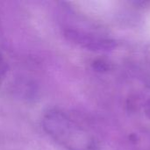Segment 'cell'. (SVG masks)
<instances>
[{
	"instance_id": "obj_1",
	"label": "cell",
	"mask_w": 150,
	"mask_h": 150,
	"mask_svg": "<svg viewBox=\"0 0 150 150\" xmlns=\"http://www.w3.org/2000/svg\"><path fill=\"white\" fill-rule=\"evenodd\" d=\"M41 126L46 134L65 149L88 150L91 146L89 134L60 109H48L42 116Z\"/></svg>"
},
{
	"instance_id": "obj_2",
	"label": "cell",
	"mask_w": 150,
	"mask_h": 150,
	"mask_svg": "<svg viewBox=\"0 0 150 150\" xmlns=\"http://www.w3.org/2000/svg\"><path fill=\"white\" fill-rule=\"evenodd\" d=\"M8 72V64L7 62L5 60V58L4 57V55L1 54L0 52V88L6 77Z\"/></svg>"
},
{
	"instance_id": "obj_3",
	"label": "cell",
	"mask_w": 150,
	"mask_h": 150,
	"mask_svg": "<svg viewBox=\"0 0 150 150\" xmlns=\"http://www.w3.org/2000/svg\"><path fill=\"white\" fill-rule=\"evenodd\" d=\"M146 114L150 118V100H149L146 104Z\"/></svg>"
}]
</instances>
